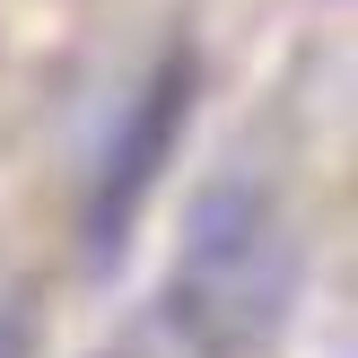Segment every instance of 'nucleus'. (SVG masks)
<instances>
[{"instance_id":"obj_1","label":"nucleus","mask_w":358,"mask_h":358,"mask_svg":"<svg viewBox=\"0 0 358 358\" xmlns=\"http://www.w3.org/2000/svg\"><path fill=\"white\" fill-rule=\"evenodd\" d=\"M289 306V236L254 184H210L175 262V332L201 350H254Z\"/></svg>"},{"instance_id":"obj_2","label":"nucleus","mask_w":358,"mask_h":358,"mask_svg":"<svg viewBox=\"0 0 358 358\" xmlns=\"http://www.w3.org/2000/svg\"><path fill=\"white\" fill-rule=\"evenodd\" d=\"M184 105H192V70H184V62H166V70L149 79V96H140V114L122 122L114 166H105V184H96V254H105V262H114V254H122V236H131L140 201H149L157 166H166L175 131H184Z\"/></svg>"}]
</instances>
